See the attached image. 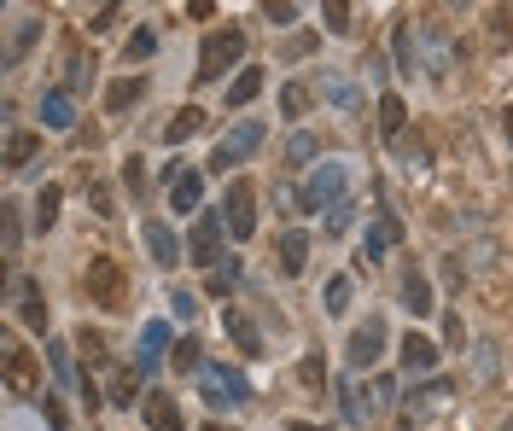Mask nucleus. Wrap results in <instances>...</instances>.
Listing matches in <instances>:
<instances>
[{"instance_id":"nucleus-1","label":"nucleus","mask_w":513,"mask_h":431,"mask_svg":"<svg viewBox=\"0 0 513 431\" xmlns=\"http://www.w3.org/2000/svg\"><path fill=\"white\" fill-rule=\"evenodd\" d=\"M245 59V30H210L205 47H199V82H222L228 76V65H240Z\"/></svg>"},{"instance_id":"nucleus-2","label":"nucleus","mask_w":513,"mask_h":431,"mask_svg":"<svg viewBox=\"0 0 513 431\" xmlns=\"http://www.w3.org/2000/svg\"><path fill=\"white\" fill-rule=\"evenodd\" d=\"M350 204V169L344 164H315L304 181V210H344Z\"/></svg>"},{"instance_id":"nucleus-3","label":"nucleus","mask_w":513,"mask_h":431,"mask_svg":"<svg viewBox=\"0 0 513 431\" xmlns=\"http://www.w3.org/2000/svg\"><path fill=\"white\" fill-rule=\"evenodd\" d=\"M88 298L100 309H123L129 303V274L117 257H88Z\"/></svg>"},{"instance_id":"nucleus-4","label":"nucleus","mask_w":513,"mask_h":431,"mask_svg":"<svg viewBox=\"0 0 513 431\" xmlns=\"http://www.w3.org/2000/svg\"><path fill=\"white\" fill-rule=\"evenodd\" d=\"M257 146H263V123H251V117H245V123H234V129H228L222 140H216L210 164H216L222 175H228V164H245V158H251Z\"/></svg>"},{"instance_id":"nucleus-5","label":"nucleus","mask_w":513,"mask_h":431,"mask_svg":"<svg viewBox=\"0 0 513 431\" xmlns=\"http://www.w3.org/2000/svg\"><path fill=\"white\" fill-rule=\"evenodd\" d=\"M0 373H6V391H12V397H41V362H35L24 344H6Z\"/></svg>"},{"instance_id":"nucleus-6","label":"nucleus","mask_w":513,"mask_h":431,"mask_svg":"<svg viewBox=\"0 0 513 431\" xmlns=\"http://www.w3.org/2000/svg\"><path fill=\"white\" fill-rule=\"evenodd\" d=\"M205 397L216 402V408H240V402H251V385H245V373H234V367L222 362H205Z\"/></svg>"},{"instance_id":"nucleus-7","label":"nucleus","mask_w":513,"mask_h":431,"mask_svg":"<svg viewBox=\"0 0 513 431\" xmlns=\"http://www.w3.org/2000/svg\"><path fill=\"white\" fill-rule=\"evenodd\" d=\"M222 216H228V233H234V239H251V233H257V187H251V181H228Z\"/></svg>"},{"instance_id":"nucleus-8","label":"nucleus","mask_w":513,"mask_h":431,"mask_svg":"<svg viewBox=\"0 0 513 431\" xmlns=\"http://www.w3.org/2000/svg\"><path fill=\"white\" fill-rule=\"evenodd\" d=\"M379 356H385V321H379V315H368L362 327L350 332V367L362 373V367H374Z\"/></svg>"},{"instance_id":"nucleus-9","label":"nucleus","mask_w":513,"mask_h":431,"mask_svg":"<svg viewBox=\"0 0 513 431\" xmlns=\"http://www.w3.org/2000/svg\"><path fill=\"white\" fill-rule=\"evenodd\" d=\"M222 228H228V216H222V210L199 216V228H193V245H187V257H193V263H205V268H216V263H222V257H216V245H222Z\"/></svg>"},{"instance_id":"nucleus-10","label":"nucleus","mask_w":513,"mask_h":431,"mask_svg":"<svg viewBox=\"0 0 513 431\" xmlns=\"http://www.w3.org/2000/svg\"><path fill=\"white\" fill-rule=\"evenodd\" d=\"M426 76H432V82H444L449 70H455V35L444 30V24H426Z\"/></svg>"},{"instance_id":"nucleus-11","label":"nucleus","mask_w":513,"mask_h":431,"mask_svg":"<svg viewBox=\"0 0 513 431\" xmlns=\"http://www.w3.org/2000/svg\"><path fill=\"white\" fill-rule=\"evenodd\" d=\"M391 245H403V222H397V216H379L374 228H368V239H362V251H356V263H362V268L379 263Z\"/></svg>"},{"instance_id":"nucleus-12","label":"nucleus","mask_w":513,"mask_h":431,"mask_svg":"<svg viewBox=\"0 0 513 431\" xmlns=\"http://www.w3.org/2000/svg\"><path fill=\"white\" fill-rule=\"evenodd\" d=\"M449 397H455V385H444V379H432V385H420V391L409 397V414H403V420H409V426H420L426 414H444V408H449Z\"/></svg>"},{"instance_id":"nucleus-13","label":"nucleus","mask_w":513,"mask_h":431,"mask_svg":"<svg viewBox=\"0 0 513 431\" xmlns=\"http://www.w3.org/2000/svg\"><path fill=\"white\" fill-rule=\"evenodd\" d=\"M222 332L240 344V356H263V332L251 327V315H245V309H222Z\"/></svg>"},{"instance_id":"nucleus-14","label":"nucleus","mask_w":513,"mask_h":431,"mask_svg":"<svg viewBox=\"0 0 513 431\" xmlns=\"http://www.w3.org/2000/svg\"><path fill=\"white\" fill-rule=\"evenodd\" d=\"M12 298H18V321H24V327H47V298H41V280H18V286H12Z\"/></svg>"},{"instance_id":"nucleus-15","label":"nucleus","mask_w":513,"mask_h":431,"mask_svg":"<svg viewBox=\"0 0 513 431\" xmlns=\"http://www.w3.org/2000/svg\"><path fill=\"white\" fill-rule=\"evenodd\" d=\"M397 356H403L409 373H432V367H438V344H432V338H420V332H409V338L397 344Z\"/></svg>"},{"instance_id":"nucleus-16","label":"nucleus","mask_w":513,"mask_h":431,"mask_svg":"<svg viewBox=\"0 0 513 431\" xmlns=\"http://www.w3.org/2000/svg\"><path fill=\"white\" fill-rule=\"evenodd\" d=\"M146 251H152V263L175 268V263H181V239H175V228H164V222H146Z\"/></svg>"},{"instance_id":"nucleus-17","label":"nucleus","mask_w":513,"mask_h":431,"mask_svg":"<svg viewBox=\"0 0 513 431\" xmlns=\"http://www.w3.org/2000/svg\"><path fill=\"white\" fill-rule=\"evenodd\" d=\"M199 199H205V181H199V169H181L170 181V204L187 216V210H199Z\"/></svg>"},{"instance_id":"nucleus-18","label":"nucleus","mask_w":513,"mask_h":431,"mask_svg":"<svg viewBox=\"0 0 513 431\" xmlns=\"http://www.w3.org/2000/svg\"><path fill=\"white\" fill-rule=\"evenodd\" d=\"M164 350H170V327L152 321V327L140 332V373H152V367L164 362Z\"/></svg>"},{"instance_id":"nucleus-19","label":"nucleus","mask_w":513,"mask_h":431,"mask_svg":"<svg viewBox=\"0 0 513 431\" xmlns=\"http://www.w3.org/2000/svg\"><path fill=\"white\" fill-rule=\"evenodd\" d=\"M397 65H403V76H414V70H426V59H420V30H414L409 18L397 24Z\"/></svg>"},{"instance_id":"nucleus-20","label":"nucleus","mask_w":513,"mask_h":431,"mask_svg":"<svg viewBox=\"0 0 513 431\" xmlns=\"http://www.w3.org/2000/svg\"><path fill=\"white\" fill-rule=\"evenodd\" d=\"M146 426L152 431H187V420H181L175 397H146Z\"/></svg>"},{"instance_id":"nucleus-21","label":"nucleus","mask_w":513,"mask_h":431,"mask_svg":"<svg viewBox=\"0 0 513 431\" xmlns=\"http://www.w3.org/2000/svg\"><path fill=\"white\" fill-rule=\"evenodd\" d=\"M41 123H47V129H70V123H76V105H70V88H53V94L41 100Z\"/></svg>"},{"instance_id":"nucleus-22","label":"nucleus","mask_w":513,"mask_h":431,"mask_svg":"<svg viewBox=\"0 0 513 431\" xmlns=\"http://www.w3.org/2000/svg\"><path fill=\"white\" fill-rule=\"evenodd\" d=\"M403 303H409L414 315H432V309H438V303H432V280H426L420 268H409V274H403Z\"/></svg>"},{"instance_id":"nucleus-23","label":"nucleus","mask_w":513,"mask_h":431,"mask_svg":"<svg viewBox=\"0 0 513 431\" xmlns=\"http://www.w3.org/2000/svg\"><path fill=\"white\" fill-rule=\"evenodd\" d=\"M199 123H205V111H199V105H181L170 123H164V140L181 146V140H193V134H199Z\"/></svg>"},{"instance_id":"nucleus-24","label":"nucleus","mask_w":513,"mask_h":431,"mask_svg":"<svg viewBox=\"0 0 513 431\" xmlns=\"http://www.w3.org/2000/svg\"><path fill=\"white\" fill-rule=\"evenodd\" d=\"M280 268H286V274H304L309 268V233H286V239H280Z\"/></svg>"},{"instance_id":"nucleus-25","label":"nucleus","mask_w":513,"mask_h":431,"mask_svg":"<svg viewBox=\"0 0 513 431\" xmlns=\"http://www.w3.org/2000/svg\"><path fill=\"white\" fill-rule=\"evenodd\" d=\"M403 123H409L403 100H397V94H385V100H379V134H385V140L397 146V140H403Z\"/></svg>"},{"instance_id":"nucleus-26","label":"nucleus","mask_w":513,"mask_h":431,"mask_svg":"<svg viewBox=\"0 0 513 431\" xmlns=\"http://www.w3.org/2000/svg\"><path fill=\"white\" fill-rule=\"evenodd\" d=\"M35 152H41V140H35V134H24V129L6 134V169H24Z\"/></svg>"},{"instance_id":"nucleus-27","label":"nucleus","mask_w":513,"mask_h":431,"mask_svg":"<svg viewBox=\"0 0 513 431\" xmlns=\"http://www.w3.org/2000/svg\"><path fill=\"white\" fill-rule=\"evenodd\" d=\"M59 199H65V193H59V181H47V187H41V199H35V228H41V233L59 222Z\"/></svg>"},{"instance_id":"nucleus-28","label":"nucleus","mask_w":513,"mask_h":431,"mask_svg":"<svg viewBox=\"0 0 513 431\" xmlns=\"http://www.w3.org/2000/svg\"><path fill=\"white\" fill-rule=\"evenodd\" d=\"M135 100H140V76H123V82L105 88V111H129Z\"/></svg>"},{"instance_id":"nucleus-29","label":"nucleus","mask_w":513,"mask_h":431,"mask_svg":"<svg viewBox=\"0 0 513 431\" xmlns=\"http://www.w3.org/2000/svg\"><path fill=\"white\" fill-rule=\"evenodd\" d=\"M257 94H263V70H240L234 88H228V105H251Z\"/></svg>"},{"instance_id":"nucleus-30","label":"nucleus","mask_w":513,"mask_h":431,"mask_svg":"<svg viewBox=\"0 0 513 431\" xmlns=\"http://www.w3.org/2000/svg\"><path fill=\"white\" fill-rule=\"evenodd\" d=\"M18 239H24V228H18V204H0V251L18 257Z\"/></svg>"},{"instance_id":"nucleus-31","label":"nucleus","mask_w":513,"mask_h":431,"mask_svg":"<svg viewBox=\"0 0 513 431\" xmlns=\"http://www.w3.org/2000/svg\"><path fill=\"white\" fill-rule=\"evenodd\" d=\"M135 391H140L135 367H117V373H111V402H117V408H129V402H135Z\"/></svg>"},{"instance_id":"nucleus-32","label":"nucleus","mask_w":513,"mask_h":431,"mask_svg":"<svg viewBox=\"0 0 513 431\" xmlns=\"http://www.w3.org/2000/svg\"><path fill=\"white\" fill-rule=\"evenodd\" d=\"M35 35H41V18H24V24H18V35H12V47H6V65H18V59L30 53Z\"/></svg>"},{"instance_id":"nucleus-33","label":"nucleus","mask_w":513,"mask_h":431,"mask_svg":"<svg viewBox=\"0 0 513 431\" xmlns=\"http://www.w3.org/2000/svg\"><path fill=\"white\" fill-rule=\"evenodd\" d=\"M170 362L181 367V373H205V356H199V344H193V338H181V344H175Z\"/></svg>"},{"instance_id":"nucleus-34","label":"nucleus","mask_w":513,"mask_h":431,"mask_svg":"<svg viewBox=\"0 0 513 431\" xmlns=\"http://www.w3.org/2000/svg\"><path fill=\"white\" fill-rule=\"evenodd\" d=\"M234 280H240V263H234V257L210 268V292H216V298H228V286H234Z\"/></svg>"},{"instance_id":"nucleus-35","label":"nucleus","mask_w":513,"mask_h":431,"mask_svg":"<svg viewBox=\"0 0 513 431\" xmlns=\"http://www.w3.org/2000/svg\"><path fill=\"white\" fill-rule=\"evenodd\" d=\"M315 152H321V140H315V134H292V140H286V158H292V164H309Z\"/></svg>"},{"instance_id":"nucleus-36","label":"nucleus","mask_w":513,"mask_h":431,"mask_svg":"<svg viewBox=\"0 0 513 431\" xmlns=\"http://www.w3.org/2000/svg\"><path fill=\"white\" fill-rule=\"evenodd\" d=\"M397 158H403L409 169H426V140H420V134H414V140L403 134V140H397Z\"/></svg>"},{"instance_id":"nucleus-37","label":"nucleus","mask_w":513,"mask_h":431,"mask_svg":"<svg viewBox=\"0 0 513 431\" xmlns=\"http://www.w3.org/2000/svg\"><path fill=\"white\" fill-rule=\"evenodd\" d=\"M298 385H309V391H321V385H327V367H321V356H304V362H298Z\"/></svg>"},{"instance_id":"nucleus-38","label":"nucleus","mask_w":513,"mask_h":431,"mask_svg":"<svg viewBox=\"0 0 513 431\" xmlns=\"http://www.w3.org/2000/svg\"><path fill=\"white\" fill-rule=\"evenodd\" d=\"M344 309H350V280H327V315H344Z\"/></svg>"},{"instance_id":"nucleus-39","label":"nucleus","mask_w":513,"mask_h":431,"mask_svg":"<svg viewBox=\"0 0 513 431\" xmlns=\"http://www.w3.org/2000/svg\"><path fill=\"white\" fill-rule=\"evenodd\" d=\"M321 18H327V30H333V35L350 30V6H344V0H327V6H321Z\"/></svg>"},{"instance_id":"nucleus-40","label":"nucleus","mask_w":513,"mask_h":431,"mask_svg":"<svg viewBox=\"0 0 513 431\" xmlns=\"http://www.w3.org/2000/svg\"><path fill=\"white\" fill-rule=\"evenodd\" d=\"M327 100H333V105H344V111H362V94H356L350 82H327Z\"/></svg>"},{"instance_id":"nucleus-41","label":"nucleus","mask_w":513,"mask_h":431,"mask_svg":"<svg viewBox=\"0 0 513 431\" xmlns=\"http://www.w3.org/2000/svg\"><path fill=\"white\" fill-rule=\"evenodd\" d=\"M280 111H286V117H304V111H309V88H298V82H292V88L280 94Z\"/></svg>"},{"instance_id":"nucleus-42","label":"nucleus","mask_w":513,"mask_h":431,"mask_svg":"<svg viewBox=\"0 0 513 431\" xmlns=\"http://www.w3.org/2000/svg\"><path fill=\"white\" fill-rule=\"evenodd\" d=\"M170 309H175V321H193L199 315V298L193 292H170Z\"/></svg>"},{"instance_id":"nucleus-43","label":"nucleus","mask_w":513,"mask_h":431,"mask_svg":"<svg viewBox=\"0 0 513 431\" xmlns=\"http://www.w3.org/2000/svg\"><path fill=\"white\" fill-rule=\"evenodd\" d=\"M88 76H94V59H82V53H70V88H88Z\"/></svg>"},{"instance_id":"nucleus-44","label":"nucleus","mask_w":513,"mask_h":431,"mask_svg":"<svg viewBox=\"0 0 513 431\" xmlns=\"http://www.w3.org/2000/svg\"><path fill=\"white\" fill-rule=\"evenodd\" d=\"M76 350H82L88 362H100V356H105V338H100V332H82V338H76Z\"/></svg>"},{"instance_id":"nucleus-45","label":"nucleus","mask_w":513,"mask_h":431,"mask_svg":"<svg viewBox=\"0 0 513 431\" xmlns=\"http://www.w3.org/2000/svg\"><path fill=\"white\" fill-rule=\"evenodd\" d=\"M152 47H158V35H152V30H140L135 41H129V65H135V59H146Z\"/></svg>"},{"instance_id":"nucleus-46","label":"nucleus","mask_w":513,"mask_h":431,"mask_svg":"<svg viewBox=\"0 0 513 431\" xmlns=\"http://www.w3.org/2000/svg\"><path fill=\"white\" fill-rule=\"evenodd\" d=\"M88 199H94V210H100V216H117V204H111V187H88Z\"/></svg>"},{"instance_id":"nucleus-47","label":"nucleus","mask_w":513,"mask_h":431,"mask_svg":"<svg viewBox=\"0 0 513 431\" xmlns=\"http://www.w3.org/2000/svg\"><path fill=\"white\" fill-rule=\"evenodd\" d=\"M123 181H129L135 193H140V187H146V169H140V158H129V164H123Z\"/></svg>"},{"instance_id":"nucleus-48","label":"nucleus","mask_w":513,"mask_h":431,"mask_svg":"<svg viewBox=\"0 0 513 431\" xmlns=\"http://www.w3.org/2000/svg\"><path fill=\"white\" fill-rule=\"evenodd\" d=\"M111 24H117V6H100V12H94V24H88V30H111Z\"/></svg>"},{"instance_id":"nucleus-49","label":"nucleus","mask_w":513,"mask_h":431,"mask_svg":"<svg viewBox=\"0 0 513 431\" xmlns=\"http://www.w3.org/2000/svg\"><path fill=\"white\" fill-rule=\"evenodd\" d=\"M502 134H508V140H513V105H508V111H502Z\"/></svg>"},{"instance_id":"nucleus-50","label":"nucleus","mask_w":513,"mask_h":431,"mask_svg":"<svg viewBox=\"0 0 513 431\" xmlns=\"http://www.w3.org/2000/svg\"><path fill=\"white\" fill-rule=\"evenodd\" d=\"M286 431H321V426H309V420H292V426H286Z\"/></svg>"},{"instance_id":"nucleus-51","label":"nucleus","mask_w":513,"mask_h":431,"mask_svg":"<svg viewBox=\"0 0 513 431\" xmlns=\"http://www.w3.org/2000/svg\"><path fill=\"white\" fill-rule=\"evenodd\" d=\"M502 431H513V420H508V426H502Z\"/></svg>"},{"instance_id":"nucleus-52","label":"nucleus","mask_w":513,"mask_h":431,"mask_svg":"<svg viewBox=\"0 0 513 431\" xmlns=\"http://www.w3.org/2000/svg\"><path fill=\"white\" fill-rule=\"evenodd\" d=\"M210 431H222V426H210Z\"/></svg>"}]
</instances>
